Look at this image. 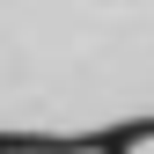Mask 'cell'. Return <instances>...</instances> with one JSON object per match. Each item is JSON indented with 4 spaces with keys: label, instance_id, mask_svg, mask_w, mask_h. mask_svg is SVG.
Wrapping results in <instances>:
<instances>
[{
    "label": "cell",
    "instance_id": "obj_3",
    "mask_svg": "<svg viewBox=\"0 0 154 154\" xmlns=\"http://www.w3.org/2000/svg\"><path fill=\"white\" fill-rule=\"evenodd\" d=\"M125 154H154V118H147V125H132V140H125Z\"/></svg>",
    "mask_w": 154,
    "mask_h": 154
},
{
    "label": "cell",
    "instance_id": "obj_1",
    "mask_svg": "<svg viewBox=\"0 0 154 154\" xmlns=\"http://www.w3.org/2000/svg\"><path fill=\"white\" fill-rule=\"evenodd\" d=\"M154 110V0H0V132H88Z\"/></svg>",
    "mask_w": 154,
    "mask_h": 154
},
{
    "label": "cell",
    "instance_id": "obj_2",
    "mask_svg": "<svg viewBox=\"0 0 154 154\" xmlns=\"http://www.w3.org/2000/svg\"><path fill=\"white\" fill-rule=\"evenodd\" d=\"M0 154H103V147H88V140H66V147H44V140H37V147H0Z\"/></svg>",
    "mask_w": 154,
    "mask_h": 154
}]
</instances>
